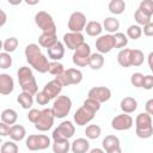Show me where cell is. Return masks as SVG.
Segmentation results:
<instances>
[{
  "label": "cell",
  "mask_w": 153,
  "mask_h": 153,
  "mask_svg": "<svg viewBox=\"0 0 153 153\" xmlns=\"http://www.w3.org/2000/svg\"><path fill=\"white\" fill-rule=\"evenodd\" d=\"M71 151L73 153H87L90 151V142L87 139L78 137L71 143Z\"/></svg>",
  "instance_id": "obj_20"
},
{
  "label": "cell",
  "mask_w": 153,
  "mask_h": 153,
  "mask_svg": "<svg viewBox=\"0 0 153 153\" xmlns=\"http://www.w3.org/2000/svg\"><path fill=\"white\" fill-rule=\"evenodd\" d=\"M143 74L140 73V72H136V73H133L131 76H130V84L134 86V87H142V82H143Z\"/></svg>",
  "instance_id": "obj_44"
},
{
  "label": "cell",
  "mask_w": 153,
  "mask_h": 153,
  "mask_svg": "<svg viewBox=\"0 0 153 153\" xmlns=\"http://www.w3.org/2000/svg\"><path fill=\"white\" fill-rule=\"evenodd\" d=\"M51 110L55 118H65L72 110V99L68 96H59L54 99Z\"/></svg>",
  "instance_id": "obj_5"
},
{
  "label": "cell",
  "mask_w": 153,
  "mask_h": 153,
  "mask_svg": "<svg viewBox=\"0 0 153 153\" xmlns=\"http://www.w3.org/2000/svg\"><path fill=\"white\" fill-rule=\"evenodd\" d=\"M105 153H122V148H121V146H115V147L106 149Z\"/></svg>",
  "instance_id": "obj_52"
},
{
  "label": "cell",
  "mask_w": 153,
  "mask_h": 153,
  "mask_svg": "<svg viewBox=\"0 0 153 153\" xmlns=\"http://www.w3.org/2000/svg\"><path fill=\"white\" fill-rule=\"evenodd\" d=\"M68 75L71 76V80H72V85H78L82 81V73L80 69L78 68H68L66 69Z\"/></svg>",
  "instance_id": "obj_38"
},
{
  "label": "cell",
  "mask_w": 153,
  "mask_h": 153,
  "mask_svg": "<svg viewBox=\"0 0 153 153\" xmlns=\"http://www.w3.org/2000/svg\"><path fill=\"white\" fill-rule=\"evenodd\" d=\"M130 55H131V49L129 48H124V49H121L117 54V62L121 67H124V68H128L130 67Z\"/></svg>",
  "instance_id": "obj_25"
},
{
  "label": "cell",
  "mask_w": 153,
  "mask_h": 153,
  "mask_svg": "<svg viewBox=\"0 0 153 153\" xmlns=\"http://www.w3.org/2000/svg\"><path fill=\"white\" fill-rule=\"evenodd\" d=\"M151 18L152 17H148L147 14H145L141 10H136L135 11V13H134V19H135V22H136V24L137 25H140V26H145V25H147L148 23H151Z\"/></svg>",
  "instance_id": "obj_36"
},
{
  "label": "cell",
  "mask_w": 153,
  "mask_h": 153,
  "mask_svg": "<svg viewBox=\"0 0 153 153\" xmlns=\"http://www.w3.org/2000/svg\"><path fill=\"white\" fill-rule=\"evenodd\" d=\"M27 63L38 73H47L49 71V60L42 53L41 48L36 43H30L25 47L24 50Z\"/></svg>",
  "instance_id": "obj_1"
},
{
  "label": "cell",
  "mask_w": 153,
  "mask_h": 153,
  "mask_svg": "<svg viewBox=\"0 0 153 153\" xmlns=\"http://www.w3.org/2000/svg\"><path fill=\"white\" fill-rule=\"evenodd\" d=\"M103 29H105V31H108V33L115 35L116 32H118V29H120L118 19L115 17H106L103 22Z\"/></svg>",
  "instance_id": "obj_23"
},
{
  "label": "cell",
  "mask_w": 153,
  "mask_h": 153,
  "mask_svg": "<svg viewBox=\"0 0 153 153\" xmlns=\"http://www.w3.org/2000/svg\"><path fill=\"white\" fill-rule=\"evenodd\" d=\"M86 16L82 12H73L68 19V29L71 32H81L86 27Z\"/></svg>",
  "instance_id": "obj_11"
},
{
  "label": "cell",
  "mask_w": 153,
  "mask_h": 153,
  "mask_svg": "<svg viewBox=\"0 0 153 153\" xmlns=\"http://www.w3.org/2000/svg\"><path fill=\"white\" fill-rule=\"evenodd\" d=\"M25 146L29 151H43L51 146L50 137L44 134H31L25 140Z\"/></svg>",
  "instance_id": "obj_4"
},
{
  "label": "cell",
  "mask_w": 153,
  "mask_h": 153,
  "mask_svg": "<svg viewBox=\"0 0 153 153\" xmlns=\"http://www.w3.org/2000/svg\"><path fill=\"white\" fill-rule=\"evenodd\" d=\"M142 32L147 37H153V22H151L147 25H145L143 29H142Z\"/></svg>",
  "instance_id": "obj_49"
},
{
  "label": "cell",
  "mask_w": 153,
  "mask_h": 153,
  "mask_svg": "<svg viewBox=\"0 0 153 153\" xmlns=\"http://www.w3.org/2000/svg\"><path fill=\"white\" fill-rule=\"evenodd\" d=\"M147 62H148L149 69H151L152 73H153V51H151V53L148 54V56H147Z\"/></svg>",
  "instance_id": "obj_53"
},
{
  "label": "cell",
  "mask_w": 153,
  "mask_h": 153,
  "mask_svg": "<svg viewBox=\"0 0 153 153\" xmlns=\"http://www.w3.org/2000/svg\"><path fill=\"white\" fill-rule=\"evenodd\" d=\"M84 43H85V38L81 32H71L69 31L63 35V44L71 50L78 49Z\"/></svg>",
  "instance_id": "obj_14"
},
{
  "label": "cell",
  "mask_w": 153,
  "mask_h": 153,
  "mask_svg": "<svg viewBox=\"0 0 153 153\" xmlns=\"http://www.w3.org/2000/svg\"><path fill=\"white\" fill-rule=\"evenodd\" d=\"M85 31L91 37H99L102 31H103V24H100L97 20H91V22H88L86 24Z\"/></svg>",
  "instance_id": "obj_24"
},
{
  "label": "cell",
  "mask_w": 153,
  "mask_h": 153,
  "mask_svg": "<svg viewBox=\"0 0 153 153\" xmlns=\"http://www.w3.org/2000/svg\"><path fill=\"white\" fill-rule=\"evenodd\" d=\"M35 23L42 30V32L56 33V24L53 17L45 11H38L35 14Z\"/></svg>",
  "instance_id": "obj_6"
},
{
  "label": "cell",
  "mask_w": 153,
  "mask_h": 153,
  "mask_svg": "<svg viewBox=\"0 0 153 153\" xmlns=\"http://www.w3.org/2000/svg\"><path fill=\"white\" fill-rule=\"evenodd\" d=\"M100 134H102V129H100V127H99L98 124H90V126H87L86 129H85V135H86V137L90 139V140H96V139H98V137L100 136Z\"/></svg>",
  "instance_id": "obj_32"
},
{
  "label": "cell",
  "mask_w": 153,
  "mask_h": 153,
  "mask_svg": "<svg viewBox=\"0 0 153 153\" xmlns=\"http://www.w3.org/2000/svg\"><path fill=\"white\" fill-rule=\"evenodd\" d=\"M65 71L66 69H65V67H63V65L61 62H59V61H50V63H49V71H48L50 74L57 76V75L62 74Z\"/></svg>",
  "instance_id": "obj_39"
},
{
  "label": "cell",
  "mask_w": 153,
  "mask_h": 153,
  "mask_svg": "<svg viewBox=\"0 0 153 153\" xmlns=\"http://www.w3.org/2000/svg\"><path fill=\"white\" fill-rule=\"evenodd\" d=\"M12 66V57L8 53L2 51L0 53V68L1 69H7Z\"/></svg>",
  "instance_id": "obj_43"
},
{
  "label": "cell",
  "mask_w": 153,
  "mask_h": 153,
  "mask_svg": "<svg viewBox=\"0 0 153 153\" xmlns=\"http://www.w3.org/2000/svg\"><path fill=\"white\" fill-rule=\"evenodd\" d=\"M145 109H146V112L149 114L152 117H153V98L148 99L145 104Z\"/></svg>",
  "instance_id": "obj_51"
},
{
  "label": "cell",
  "mask_w": 153,
  "mask_h": 153,
  "mask_svg": "<svg viewBox=\"0 0 153 153\" xmlns=\"http://www.w3.org/2000/svg\"><path fill=\"white\" fill-rule=\"evenodd\" d=\"M17 78H18V82L23 92H27L33 96L38 92L37 81L30 67L27 66L19 67V69L17 71Z\"/></svg>",
  "instance_id": "obj_2"
},
{
  "label": "cell",
  "mask_w": 153,
  "mask_h": 153,
  "mask_svg": "<svg viewBox=\"0 0 153 153\" xmlns=\"http://www.w3.org/2000/svg\"><path fill=\"white\" fill-rule=\"evenodd\" d=\"M54 121H55V116L53 110L50 108H45L41 110V116L38 121L35 123V128L39 131H48L49 129L53 128Z\"/></svg>",
  "instance_id": "obj_9"
},
{
  "label": "cell",
  "mask_w": 153,
  "mask_h": 153,
  "mask_svg": "<svg viewBox=\"0 0 153 153\" xmlns=\"http://www.w3.org/2000/svg\"><path fill=\"white\" fill-rule=\"evenodd\" d=\"M14 90V81L13 78L7 73L0 74V93L2 96H7Z\"/></svg>",
  "instance_id": "obj_16"
},
{
  "label": "cell",
  "mask_w": 153,
  "mask_h": 153,
  "mask_svg": "<svg viewBox=\"0 0 153 153\" xmlns=\"http://www.w3.org/2000/svg\"><path fill=\"white\" fill-rule=\"evenodd\" d=\"M104 66V56L99 53H92L88 60V67L93 71H98Z\"/></svg>",
  "instance_id": "obj_27"
},
{
  "label": "cell",
  "mask_w": 153,
  "mask_h": 153,
  "mask_svg": "<svg viewBox=\"0 0 153 153\" xmlns=\"http://www.w3.org/2000/svg\"><path fill=\"white\" fill-rule=\"evenodd\" d=\"M120 108L124 114H131L137 109V102L134 97H124L121 100Z\"/></svg>",
  "instance_id": "obj_21"
},
{
  "label": "cell",
  "mask_w": 153,
  "mask_h": 153,
  "mask_svg": "<svg viewBox=\"0 0 153 153\" xmlns=\"http://www.w3.org/2000/svg\"><path fill=\"white\" fill-rule=\"evenodd\" d=\"M42 91H43L50 99H56V98L60 96L61 91H62V85H61L56 79H54V80L47 82V84L44 85V87H43Z\"/></svg>",
  "instance_id": "obj_17"
},
{
  "label": "cell",
  "mask_w": 153,
  "mask_h": 153,
  "mask_svg": "<svg viewBox=\"0 0 153 153\" xmlns=\"http://www.w3.org/2000/svg\"><path fill=\"white\" fill-rule=\"evenodd\" d=\"M139 10H141L148 17L153 16V0H142L139 5Z\"/></svg>",
  "instance_id": "obj_42"
},
{
  "label": "cell",
  "mask_w": 153,
  "mask_h": 153,
  "mask_svg": "<svg viewBox=\"0 0 153 153\" xmlns=\"http://www.w3.org/2000/svg\"><path fill=\"white\" fill-rule=\"evenodd\" d=\"M10 130H11V126L1 122L0 123V135L1 136H7L10 135Z\"/></svg>",
  "instance_id": "obj_50"
},
{
  "label": "cell",
  "mask_w": 153,
  "mask_h": 153,
  "mask_svg": "<svg viewBox=\"0 0 153 153\" xmlns=\"http://www.w3.org/2000/svg\"><path fill=\"white\" fill-rule=\"evenodd\" d=\"M39 116H41V110H38V109H30L27 112V120L33 124L38 121Z\"/></svg>",
  "instance_id": "obj_47"
},
{
  "label": "cell",
  "mask_w": 153,
  "mask_h": 153,
  "mask_svg": "<svg viewBox=\"0 0 153 153\" xmlns=\"http://www.w3.org/2000/svg\"><path fill=\"white\" fill-rule=\"evenodd\" d=\"M0 152L1 153H18L19 152V148H18V145L14 141L11 140V141H5L1 145Z\"/></svg>",
  "instance_id": "obj_40"
},
{
  "label": "cell",
  "mask_w": 153,
  "mask_h": 153,
  "mask_svg": "<svg viewBox=\"0 0 153 153\" xmlns=\"http://www.w3.org/2000/svg\"><path fill=\"white\" fill-rule=\"evenodd\" d=\"M135 134L140 139H149L153 135L152 116L147 112H140L135 118Z\"/></svg>",
  "instance_id": "obj_3"
},
{
  "label": "cell",
  "mask_w": 153,
  "mask_h": 153,
  "mask_svg": "<svg viewBox=\"0 0 153 153\" xmlns=\"http://www.w3.org/2000/svg\"><path fill=\"white\" fill-rule=\"evenodd\" d=\"M142 35V29L140 25L137 24H133V25H129L128 29H127V37L131 38V39H139Z\"/></svg>",
  "instance_id": "obj_35"
},
{
  "label": "cell",
  "mask_w": 153,
  "mask_h": 153,
  "mask_svg": "<svg viewBox=\"0 0 153 153\" xmlns=\"http://www.w3.org/2000/svg\"><path fill=\"white\" fill-rule=\"evenodd\" d=\"M102 146H103V149L106 151L111 147H115V146H121V142H120V139L115 135H108L103 139L102 141Z\"/></svg>",
  "instance_id": "obj_34"
},
{
  "label": "cell",
  "mask_w": 153,
  "mask_h": 153,
  "mask_svg": "<svg viewBox=\"0 0 153 153\" xmlns=\"http://www.w3.org/2000/svg\"><path fill=\"white\" fill-rule=\"evenodd\" d=\"M115 37V49H124L128 44V37L123 32H116Z\"/></svg>",
  "instance_id": "obj_37"
},
{
  "label": "cell",
  "mask_w": 153,
  "mask_h": 153,
  "mask_svg": "<svg viewBox=\"0 0 153 153\" xmlns=\"http://www.w3.org/2000/svg\"><path fill=\"white\" fill-rule=\"evenodd\" d=\"M18 120V114L16 110L13 109H5L2 112H1V122L8 124V126H13L16 124Z\"/></svg>",
  "instance_id": "obj_28"
},
{
  "label": "cell",
  "mask_w": 153,
  "mask_h": 153,
  "mask_svg": "<svg viewBox=\"0 0 153 153\" xmlns=\"http://www.w3.org/2000/svg\"><path fill=\"white\" fill-rule=\"evenodd\" d=\"M59 41H57V36L56 33H50V32H42L38 37V44L39 47L42 48H45V49H49L51 48L54 44H56Z\"/></svg>",
  "instance_id": "obj_19"
},
{
  "label": "cell",
  "mask_w": 153,
  "mask_h": 153,
  "mask_svg": "<svg viewBox=\"0 0 153 153\" xmlns=\"http://www.w3.org/2000/svg\"><path fill=\"white\" fill-rule=\"evenodd\" d=\"M115 48V37L114 35L106 33V35H100L96 39V49L99 54H108Z\"/></svg>",
  "instance_id": "obj_12"
},
{
  "label": "cell",
  "mask_w": 153,
  "mask_h": 153,
  "mask_svg": "<svg viewBox=\"0 0 153 153\" xmlns=\"http://www.w3.org/2000/svg\"><path fill=\"white\" fill-rule=\"evenodd\" d=\"M108 7H109V11L112 14H115V16L122 14L124 12V10H126V2L123 0H111L109 2Z\"/></svg>",
  "instance_id": "obj_30"
},
{
  "label": "cell",
  "mask_w": 153,
  "mask_h": 153,
  "mask_svg": "<svg viewBox=\"0 0 153 153\" xmlns=\"http://www.w3.org/2000/svg\"><path fill=\"white\" fill-rule=\"evenodd\" d=\"M75 133V127L71 121L61 122L51 134L53 140H69Z\"/></svg>",
  "instance_id": "obj_8"
},
{
  "label": "cell",
  "mask_w": 153,
  "mask_h": 153,
  "mask_svg": "<svg viewBox=\"0 0 153 153\" xmlns=\"http://www.w3.org/2000/svg\"><path fill=\"white\" fill-rule=\"evenodd\" d=\"M82 106H84L85 109H87L88 111H91V112H93V114L96 115V112L99 111V109H100V103H98L97 100H94V99H92V98H87V99L84 100Z\"/></svg>",
  "instance_id": "obj_41"
},
{
  "label": "cell",
  "mask_w": 153,
  "mask_h": 153,
  "mask_svg": "<svg viewBox=\"0 0 153 153\" xmlns=\"http://www.w3.org/2000/svg\"><path fill=\"white\" fill-rule=\"evenodd\" d=\"M94 117V114L88 111L87 109H85L84 106H80L73 115V120H74V123L76 126H85L87 124L88 122H91Z\"/></svg>",
  "instance_id": "obj_15"
},
{
  "label": "cell",
  "mask_w": 153,
  "mask_h": 153,
  "mask_svg": "<svg viewBox=\"0 0 153 153\" xmlns=\"http://www.w3.org/2000/svg\"><path fill=\"white\" fill-rule=\"evenodd\" d=\"M8 136L14 142L22 141L26 136V129L22 124H13V126H11V130H10V135Z\"/></svg>",
  "instance_id": "obj_22"
},
{
  "label": "cell",
  "mask_w": 153,
  "mask_h": 153,
  "mask_svg": "<svg viewBox=\"0 0 153 153\" xmlns=\"http://www.w3.org/2000/svg\"><path fill=\"white\" fill-rule=\"evenodd\" d=\"M134 124V120L129 114H120L111 120V128L118 131L129 130Z\"/></svg>",
  "instance_id": "obj_10"
},
{
  "label": "cell",
  "mask_w": 153,
  "mask_h": 153,
  "mask_svg": "<svg viewBox=\"0 0 153 153\" xmlns=\"http://www.w3.org/2000/svg\"><path fill=\"white\" fill-rule=\"evenodd\" d=\"M17 102L19 103V105L23 108V109H31L32 108V104H33V94L31 93H27V92H20L17 97Z\"/></svg>",
  "instance_id": "obj_26"
},
{
  "label": "cell",
  "mask_w": 153,
  "mask_h": 153,
  "mask_svg": "<svg viewBox=\"0 0 153 153\" xmlns=\"http://www.w3.org/2000/svg\"><path fill=\"white\" fill-rule=\"evenodd\" d=\"M88 153H105V152H104V149H103V148H98V147H96V148L90 149V151H88Z\"/></svg>",
  "instance_id": "obj_55"
},
{
  "label": "cell",
  "mask_w": 153,
  "mask_h": 153,
  "mask_svg": "<svg viewBox=\"0 0 153 153\" xmlns=\"http://www.w3.org/2000/svg\"><path fill=\"white\" fill-rule=\"evenodd\" d=\"M87 98H92L102 104V103L108 102L111 98V91H110V88H108L105 86H96V87H92L88 90Z\"/></svg>",
  "instance_id": "obj_13"
},
{
  "label": "cell",
  "mask_w": 153,
  "mask_h": 153,
  "mask_svg": "<svg viewBox=\"0 0 153 153\" xmlns=\"http://www.w3.org/2000/svg\"><path fill=\"white\" fill-rule=\"evenodd\" d=\"M91 54H92L91 47H90V44H87L85 42L78 49L74 50L73 56H72V61L76 67H86V66H88V60H90Z\"/></svg>",
  "instance_id": "obj_7"
},
{
  "label": "cell",
  "mask_w": 153,
  "mask_h": 153,
  "mask_svg": "<svg viewBox=\"0 0 153 153\" xmlns=\"http://www.w3.org/2000/svg\"><path fill=\"white\" fill-rule=\"evenodd\" d=\"M0 14H1L0 26H4V25H5V23H6V20H7V16H6V13H5V11H4V10H0Z\"/></svg>",
  "instance_id": "obj_54"
},
{
  "label": "cell",
  "mask_w": 153,
  "mask_h": 153,
  "mask_svg": "<svg viewBox=\"0 0 153 153\" xmlns=\"http://www.w3.org/2000/svg\"><path fill=\"white\" fill-rule=\"evenodd\" d=\"M47 51H48V57L51 61H60L65 56V44H63V42L59 41L51 48L47 49Z\"/></svg>",
  "instance_id": "obj_18"
},
{
  "label": "cell",
  "mask_w": 153,
  "mask_h": 153,
  "mask_svg": "<svg viewBox=\"0 0 153 153\" xmlns=\"http://www.w3.org/2000/svg\"><path fill=\"white\" fill-rule=\"evenodd\" d=\"M145 55L140 49H131V55H130V65L134 67H139L143 63Z\"/></svg>",
  "instance_id": "obj_31"
},
{
  "label": "cell",
  "mask_w": 153,
  "mask_h": 153,
  "mask_svg": "<svg viewBox=\"0 0 153 153\" xmlns=\"http://www.w3.org/2000/svg\"><path fill=\"white\" fill-rule=\"evenodd\" d=\"M51 149L54 153H68L71 149V142L68 140H54Z\"/></svg>",
  "instance_id": "obj_29"
},
{
  "label": "cell",
  "mask_w": 153,
  "mask_h": 153,
  "mask_svg": "<svg viewBox=\"0 0 153 153\" xmlns=\"http://www.w3.org/2000/svg\"><path fill=\"white\" fill-rule=\"evenodd\" d=\"M55 79L62 85V87H63V86H71V85H72V80H71V76L68 75L67 71H65L62 74L55 76Z\"/></svg>",
  "instance_id": "obj_45"
},
{
  "label": "cell",
  "mask_w": 153,
  "mask_h": 153,
  "mask_svg": "<svg viewBox=\"0 0 153 153\" xmlns=\"http://www.w3.org/2000/svg\"><path fill=\"white\" fill-rule=\"evenodd\" d=\"M142 87L145 90H152L153 88V75L148 74L143 76V82H142Z\"/></svg>",
  "instance_id": "obj_48"
},
{
  "label": "cell",
  "mask_w": 153,
  "mask_h": 153,
  "mask_svg": "<svg viewBox=\"0 0 153 153\" xmlns=\"http://www.w3.org/2000/svg\"><path fill=\"white\" fill-rule=\"evenodd\" d=\"M36 102L39 104V105H47L51 99L43 92V91H41V92H37L36 94Z\"/></svg>",
  "instance_id": "obj_46"
},
{
  "label": "cell",
  "mask_w": 153,
  "mask_h": 153,
  "mask_svg": "<svg viewBox=\"0 0 153 153\" xmlns=\"http://www.w3.org/2000/svg\"><path fill=\"white\" fill-rule=\"evenodd\" d=\"M18 44H19L18 38H16V37H8V38H6L4 41L2 49H4V51H6V53L10 54V53H13L18 48Z\"/></svg>",
  "instance_id": "obj_33"
}]
</instances>
